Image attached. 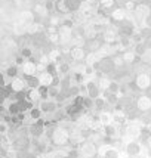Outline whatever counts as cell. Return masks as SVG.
I'll use <instances>...</instances> for the list:
<instances>
[{
	"mask_svg": "<svg viewBox=\"0 0 151 158\" xmlns=\"http://www.w3.org/2000/svg\"><path fill=\"white\" fill-rule=\"evenodd\" d=\"M122 15H123V12H122V10H116V12L113 14V16H114V19H122V18H123Z\"/></svg>",
	"mask_w": 151,
	"mask_h": 158,
	"instance_id": "2e32d148",
	"label": "cell"
},
{
	"mask_svg": "<svg viewBox=\"0 0 151 158\" xmlns=\"http://www.w3.org/2000/svg\"><path fill=\"white\" fill-rule=\"evenodd\" d=\"M31 133L34 135V136H39L41 133V123H37L34 126H31Z\"/></svg>",
	"mask_w": 151,
	"mask_h": 158,
	"instance_id": "8992f818",
	"label": "cell"
},
{
	"mask_svg": "<svg viewBox=\"0 0 151 158\" xmlns=\"http://www.w3.org/2000/svg\"><path fill=\"white\" fill-rule=\"evenodd\" d=\"M18 74V67H9V68L6 69V76H9V77H15Z\"/></svg>",
	"mask_w": 151,
	"mask_h": 158,
	"instance_id": "ba28073f",
	"label": "cell"
},
{
	"mask_svg": "<svg viewBox=\"0 0 151 158\" xmlns=\"http://www.w3.org/2000/svg\"><path fill=\"white\" fill-rule=\"evenodd\" d=\"M28 143V140L27 139H19V140H16V148H21V149H22V148H25V145Z\"/></svg>",
	"mask_w": 151,
	"mask_h": 158,
	"instance_id": "7c38bea8",
	"label": "cell"
},
{
	"mask_svg": "<svg viewBox=\"0 0 151 158\" xmlns=\"http://www.w3.org/2000/svg\"><path fill=\"white\" fill-rule=\"evenodd\" d=\"M11 112L12 114H18V112H21V111H24L25 108H24V105H22V102H18V103H14V105H11Z\"/></svg>",
	"mask_w": 151,
	"mask_h": 158,
	"instance_id": "3957f363",
	"label": "cell"
},
{
	"mask_svg": "<svg viewBox=\"0 0 151 158\" xmlns=\"http://www.w3.org/2000/svg\"><path fill=\"white\" fill-rule=\"evenodd\" d=\"M145 49H147L145 43H144V44H141V43H139V44H136V48H135V52H136L138 55H142V53L145 52Z\"/></svg>",
	"mask_w": 151,
	"mask_h": 158,
	"instance_id": "30bf717a",
	"label": "cell"
},
{
	"mask_svg": "<svg viewBox=\"0 0 151 158\" xmlns=\"http://www.w3.org/2000/svg\"><path fill=\"white\" fill-rule=\"evenodd\" d=\"M114 67H116V64H114V61L110 59V58H104V59H101V62H99V69H101L102 73H111V71L114 69Z\"/></svg>",
	"mask_w": 151,
	"mask_h": 158,
	"instance_id": "6da1fadb",
	"label": "cell"
},
{
	"mask_svg": "<svg viewBox=\"0 0 151 158\" xmlns=\"http://www.w3.org/2000/svg\"><path fill=\"white\" fill-rule=\"evenodd\" d=\"M18 158H28L27 152H18Z\"/></svg>",
	"mask_w": 151,
	"mask_h": 158,
	"instance_id": "d6986e66",
	"label": "cell"
},
{
	"mask_svg": "<svg viewBox=\"0 0 151 158\" xmlns=\"http://www.w3.org/2000/svg\"><path fill=\"white\" fill-rule=\"evenodd\" d=\"M31 115H33L34 118H37L39 115H40V112H39V110H33V112H31Z\"/></svg>",
	"mask_w": 151,
	"mask_h": 158,
	"instance_id": "ac0fdd59",
	"label": "cell"
},
{
	"mask_svg": "<svg viewBox=\"0 0 151 158\" xmlns=\"http://www.w3.org/2000/svg\"><path fill=\"white\" fill-rule=\"evenodd\" d=\"M141 35L144 37L145 40H148V39H150V37H151V27H148V28H144V30H142V33H141Z\"/></svg>",
	"mask_w": 151,
	"mask_h": 158,
	"instance_id": "8fae6325",
	"label": "cell"
},
{
	"mask_svg": "<svg viewBox=\"0 0 151 158\" xmlns=\"http://www.w3.org/2000/svg\"><path fill=\"white\" fill-rule=\"evenodd\" d=\"M55 71H56L55 65H52V64H49V65H48V73H49V74H50V76H54V74H55Z\"/></svg>",
	"mask_w": 151,
	"mask_h": 158,
	"instance_id": "9a60e30c",
	"label": "cell"
},
{
	"mask_svg": "<svg viewBox=\"0 0 151 158\" xmlns=\"http://www.w3.org/2000/svg\"><path fill=\"white\" fill-rule=\"evenodd\" d=\"M24 71H25V76H33V73L36 71V65L34 64H25Z\"/></svg>",
	"mask_w": 151,
	"mask_h": 158,
	"instance_id": "277c9868",
	"label": "cell"
},
{
	"mask_svg": "<svg viewBox=\"0 0 151 158\" xmlns=\"http://www.w3.org/2000/svg\"><path fill=\"white\" fill-rule=\"evenodd\" d=\"M71 55H73V58H74V59H82L83 56H84V52H83L82 49H73Z\"/></svg>",
	"mask_w": 151,
	"mask_h": 158,
	"instance_id": "5b68a950",
	"label": "cell"
},
{
	"mask_svg": "<svg viewBox=\"0 0 151 158\" xmlns=\"http://www.w3.org/2000/svg\"><path fill=\"white\" fill-rule=\"evenodd\" d=\"M12 89H14L15 92H21V90H22V81H21V80H15V81L12 83Z\"/></svg>",
	"mask_w": 151,
	"mask_h": 158,
	"instance_id": "9c48e42d",
	"label": "cell"
},
{
	"mask_svg": "<svg viewBox=\"0 0 151 158\" xmlns=\"http://www.w3.org/2000/svg\"><path fill=\"white\" fill-rule=\"evenodd\" d=\"M22 56H24V58H30V56H31V49H28V48L22 49Z\"/></svg>",
	"mask_w": 151,
	"mask_h": 158,
	"instance_id": "5bb4252c",
	"label": "cell"
},
{
	"mask_svg": "<svg viewBox=\"0 0 151 158\" xmlns=\"http://www.w3.org/2000/svg\"><path fill=\"white\" fill-rule=\"evenodd\" d=\"M88 92L90 93V96L92 98H95L96 95H98V89H96V86L93 84V83H90L89 86H88Z\"/></svg>",
	"mask_w": 151,
	"mask_h": 158,
	"instance_id": "52a82bcc",
	"label": "cell"
},
{
	"mask_svg": "<svg viewBox=\"0 0 151 158\" xmlns=\"http://www.w3.org/2000/svg\"><path fill=\"white\" fill-rule=\"evenodd\" d=\"M25 80H27V83H28V86L31 87V89H34V87H37L39 86V78H36L34 76H25Z\"/></svg>",
	"mask_w": 151,
	"mask_h": 158,
	"instance_id": "7a4b0ae2",
	"label": "cell"
},
{
	"mask_svg": "<svg viewBox=\"0 0 151 158\" xmlns=\"http://www.w3.org/2000/svg\"><path fill=\"white\" fill-rule=\"evenodd\" d=\"M16 64H22V56H19V58H16Z\"/></svg>",
	"mask_w": 151,
	"mask_h": 158,
	"instance_id": "ffe728a7",
	"label": "cell"
},
{
	"mask_svg": "<svg viewBox=\"0 0 151 158\" xmlns=\"http://www.w3.org/2000/svg\"><path fill=\"white\" fill-rule=\"evenodd\" d=\"M41 110L43 111H54L55 110V105H54V103H43V105H41Z\"/></svg>",
	"mask_w": 151,
	"mask_h": 158,
	"instance_id": "4fadbf2b",
	"label": "cell"
},
{
	"mask_svg": "<svg viewBox=\"0 0 151 158\" xmlns=\"http://www.w3.org/2000/svg\"><path fill=\"white\" fill-rule=\"evenodd\" d=\"M129 152H132V154H135V152H138V146L135 148V145H131V148H129Z\"/></svg>",
	"mask_w": 151,
	"mask_h": 158,
	"instance_id": "e0dca14e",
	"label": "cell"
}]
</instances>
